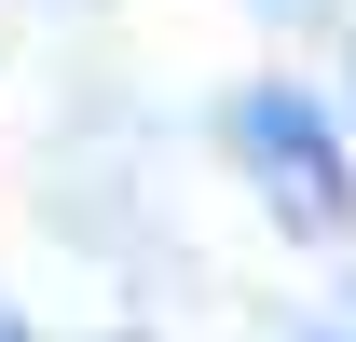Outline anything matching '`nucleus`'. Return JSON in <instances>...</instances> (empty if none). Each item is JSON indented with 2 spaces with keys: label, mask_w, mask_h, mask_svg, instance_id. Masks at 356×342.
Here are the masks:
<instances>
[{
  "label": "nucleus",
  "mask_w": 356,
  "mask_h": 342,
  "mask_svg": "<svg viewBox=\"0 0 356 342\" xmlns=\"http://www.w3.org/2000/svg\"><path fill=\"white\" fill-rule=\"evenodd\" d=\"M233 151L274 178V206H288V233H343V206H356V178H343V151H329V124H315V96H247L233 110Z\"/></svg>",
  "instance_id": "1"
}]
</instances>
